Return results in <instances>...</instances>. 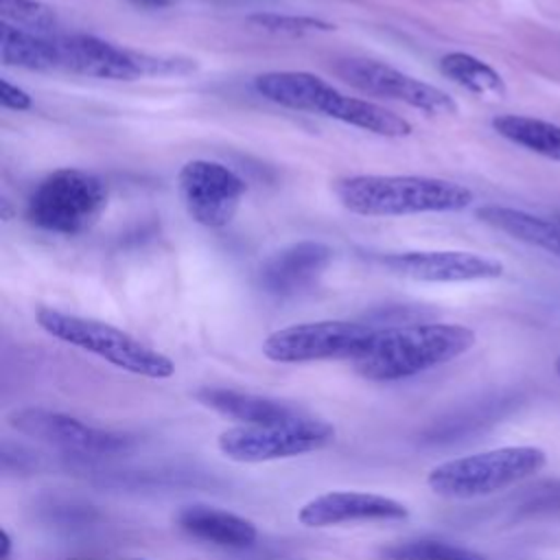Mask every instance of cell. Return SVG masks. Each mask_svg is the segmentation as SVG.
Returning a JSON list of instances; mask_svg holds the SVG:
<instances>
[{"label":"cell","mask_w":560,"mask_h":560,"mask_svg":"<svg viewBox=\"0 0 560 560\" xmlns=\"http://www.w3.org/2000/svg\"><path fill=\"white\" fill-rule=\"evenodd\" d=\"M477 341L462 324H407L376 330L354 370L370 381H400L466 354Z\"/></svg>","instance_id":"6da1fadb"},{"label":"cell","mask_w":560,"mask_h":560,"mask_svg":"<svg viewBox=\"0 0 560 560\" xmlns=\"http://www.w3.org/2000/svg\"><path fill=\"white\" fill-rule=\"evenodd\" d=\"M335 195L361 217L459 212L475 199L464 184L427 175H350L335 182Z\"/></svg>","instance_id":"7a4b0ae2"},{"label":"cell","mask_w":560,"mask_h":560,"mask_svg":"<svg viewBox=\"0 0 560 560\" xmlns=\"http://www.w3.org/2000/svg\"><path fill=\"white\" fill-rule=\"evenodd\" d=\"M254 88L267 101L298 109L322 114L363 131H372L385 138H405L411 133V122L392 109H385L372 101L346 96L328 81L311 72L276 70L254 79Z\"/></svg>","instance_id":"3957f363"},{"label":"cell","mask_w":560,"mask_h":560,"mask_svg":"<svg viewBox=\"0 0 560 560\" xmlns=\"http://www.w3.org/2000/svg\"><path fill=\"white\" fill-rule=\"evenodd\" d=\"M545 464L547 453L538 446H501L433 466L427 486L446 499H477L534 477Z\"/></svg>","instance_id":"277c9868"},{"label":"cell","mask_w":560,"mask_h":560,"mask_svg":"<svg viewBox=\"0 0 560 560\" xmlns=\"http://www.w3.org/2000/svg\"><path fill=\"white\" fill-rule=\"evenodd\" d=\"M35 319L46 335L96 354L98 359L125 372L147 378H168L175 372V363L166 354L144 346L140 339L112 324L48 306L37 308Z\"/></svg>","instance_id":"5b68a950"},{"label":"cell","mask_w":560,"mask_h":560,"mask_svg":"<svg viewBox=\"0 0 560 560\" xmlns=\"http://www.w3.org/2000/svg\"><path fill=\"white\" fill-rule=\"evenodd\" d=\"M107 208L105 182L83 168H57L46 175L31 192L26 219L31 225L77 236L88 232Z\"/></svg>","instance_id":"8992f818"},{"label":"cell","mask_w":560,"mask_h":560,"mask_svg":"<svg viewBox=\"0 0 560 560\" xmlns=\"http://www.w3.org/2000/svg\"><path fill=\"white\" fill-rule=\"evenodd\" d=\"M335 440V427L311 416H295L267 424H238L225 429L217 446L241 464H260L306 455L328 446Z\"/></svg>","instance_id":"52a82bcc"},{"label":"cell","mask_w":560,"mask_h":560,"mask_svg":"<svg viewBox=\"0 0 560 560\" xmlns=\"http://www.w3.org/2000/svg\"><path fill=\"white\" fill-rule=\"evenodd\" d=\"M374 328L346 319H322L293 324L273 330L262 341V354L273 363H311L328 359H350L363 354L374 337Z\"/></svg>","instance_id":"ba28073f"},{"label":"cell","mask_w":560,"mask_h":560,"mask_svg":"<svg viewBox=\"0 0 560 560\" xmlns=\"http://www.w3.org/2000/svg\"><path fill=\"white\" fill-rule=\"evenodd\" d=\"M9 424L18 433L63 453L83 457L116 455L131 448V438L118 431L92 427L74 416L50 411L44 407H22L9 413Z\"/></svg>","instance_id":"9c48e42d"},{"label":"cell","mask_w":560,"mask_h":560,"mask_svg":"<svg viewBox=\"0 0 560 560\" xmlns=\"http://www.w3.org/2000/svg\"><path fill=\"white\" fill-rule=\"evenodd\" d=\"M335 72L346 83L365 94L400 101L418 112H424L427 116H455L459 109L448 92L427 81H420L402 70H396L383 61L341 59L335 66Z\"/></svg>","instance_id":"30bf717a"},{"label":"cell","mask_w":560,"mask_h":560,"mask_svg":"<svg viewBox=\"0 0 560 560\" xmlns=\"http://www.w3.org/2000/svg\"><path fill=\"white\" fill-rule=\"evenodd\" d=\"M177 186L186 212L206 228L228 225L247 190L232 168L210 160L186 162L177 173Z\"/></svg>","instance_id":"8fae6325"},{"label":"cell","mask_w":560,"mask_h":560,"mask_svg":"<svg viewBox=\"0 0 560 560\" xmlns=\"http://www.w3.org/2000/svg\"><path fill=\"white\" fill-rule=\"evenodd\" d=\"M55 44L61 72L109 81L151 77V52L122 48L94 35H63L55 37Z\"/></svg>","instance_id":"7c38bea8"},{"label":"cell","mask_w":560,"mask_h":560,"mask_svg":"<svg viewBox=\"0 0 560 560\" xmlns=\"http://www.w3.org/2000/svg\"><path fill=\"white\" fill-rule=\"evenodd\" d=\"M394 276L418 282H475L503 276V262L490 256L459 249L398 252L381 258Z\"/></svg>","instance_id":"4fadbf2b"},{"label":"cell","mask_w":560,"mask_h":560,"mask_svg":"<svg viewBox=\"0 0 560 560\" xmlns=\"http://www.w3.org/2000/svg\"><path fill=\"white\" fill-rule=\"evenodd\" d=\"M332 247L319 241H298L271 254L258 271V284L276 298H293L308 291L332 262Z\"/></svg>","instance_id":"5bb4252c"},{"label":"cell","mask_w":560,"mask_h":560,"mask_svg":"<svg viewBox=\"0 0 560 560\" xmlns=\"http://www.w3.org/2000/svg\"><path fill=\"white\" fill-rule=\"evenodd\" d=\"M409 516L405 503L374 492L335 490L324 492L306 501L298 521L304 527H332L343 523H370V521H402Z\"/></svg>","instance_id":"9a60e30c"},{"label":"cell","mask_w":560,"mask_h":560,"mask_svg":"<svg viewBox=\"0 0 560 560\" xmlns=\"http://www.w3.org/2000/svg\"><path fill=\"white\" fill-rule=\"evenodd\" d=\"M177 525L197 540L230 549L249 547L258 538V529L249 518L203 503L184 505L177 512Z\"/></svg>","instance_id":"2e32d148"},{"label":"cell","mask_w":560,"mask_h":560,"mask_svg":"<svg viewBox=\"0 0 560 560\" xmlns=\"http://www.w3.org/2000/svg\"><path fill=\"white\" fill-rule=\"evenodd\" d=\"M195 398L203 407L214 409L221 416L241 420L243 424H267L302 416V411L291 402L230 387H201L195 392Z\"/></svg>","instance_id":"e0dca14e"},{"label":"cell","mask_w":560,"mask_h":560,"mask_svg":"<svg viewBox=\"0 0 560 560\" xmlns=\"http://www.w3.org/2000/svg\"><path fill=\"white\" fill-rule=\"evenodd\" d=\"M477 219L508 234L514 241H521L525 245L560 256V217L558 214L542 217V214H532L527 210H518L510 206L486 203L477 208Z\"/></svg>","instance_id":"ac0fdd59"},{"label":"cell","mask_w":560,"mask_h":560,"mask_svg":"<svg viewBox=\"0 0 560 560\" xmlns=\"http://www.w3.org/2000/svg\"><path fill=\"white\" fill-rule=\"evenodd\" d=\"M0 57L4 66L52 72L57 70L55 37L18 28L9 22L0 26Z\"/></svg>","instance_id":"d6986e66"},{"label":"cell","mask_w":560,"mask_h":560,"mask_svg":"<svg viewBox=\"0 0 560 560\" xmlns=\"http://www.w3.org/2000/svg\"><path fill=\"white\" fill-rule=\"evenodd\" d=\"M492 129L529 153L560 162V125L556 122L521 114H501L492 118Z\"/></svg>","instance_id":"ffe728a7"},{"label":"cell","mask_w":560,"mask_h":560,"mask_svg":"<svg viewBox=\"0 0 560 560\" xmlns=\"http://www.w3.org/2000/svg\"><path fill=\"white\" fill-rule=\"evenodd\" d=\"M440 72L477 96L503 98L508 94L503 77L490 63L468 52H446L440 59Z\"/></svg>","instance_id":"44dd1931"},{"label":"cell","mask_w":560,"mask_h":560,"mask_svg":"<svg viewBox=\"0 0 560 560\" xmlns=\"http://www.w3.org/2000/svg\"><path fill=\"white\" fill-rule=\"evenodd\" d=\"M0 13L4 22L39 35L50 33L57 24L55 13L37 0H0Z\"/></svg>","instance_id":"7402d4cb"},{"label":"cell","mask_w":560,"mask_h":560,"mask_svg":"<svg viewBox=\"0 0 560 560\" xmlns=\"http://www.w3.org/2000/svg\"><path fill=\"white\" fill-rule=\"evenodd\" d=\"M387 553L398 560H486L481 553L468 547L444 540H413L398 545Z\"/></svg>","instance_id":"603a6c76"},{"label":"cell","mask_w":560,"mask_h":560,"mask_svg":"<svg viewBox=\"0 0 560 560\" xmlns=\"http://www.w3.org/2000/svg\"><path fill=\"white\" fill-rule=\"evenodd\" d=\"M249 24L271 31V33H287V35H304V33H330L337 26L328 20L313 18V15H287V13H252L245 18Z\"/></svg>","instance_id":"cb8c5ba5"},{"label":"cell","mask_w":560,"mask_h":560,"mask_svg":"<svg viewBox=\"0 0 560 560\" xmlns=\"http://www.w3.org/2000/svg\"><path fill=\"white\" fill-rule=\"evenodd\" d=\"M0 103L7 109H15V112H26L33 107V98L26 90L13 85L7 79H0Z\"/></svg>","instance_id":"d4e9b609"},{"label":"cell","mask_w":560,"mask_h":560,"mask_svg":"<svg viewBox=\"0 0 560 560\" xmlns=\"http://www.w3.org/2000/svg\"><path fill=\"white\" fill-rule=\"evenodd\" d=\"M11 547H13V540H11L9 532L2 527V529H0V560H9Z\"/></svg>","instance_id":"484cf974"},{"label":"cell","mask_w":560,"mask_h":560,"mask_svg":"<svg viewBox=\"0 0 560 560\" xmlns=\"http://www.w3.org/2000/svg\"><path fill=\"white\" fill-rule=\"evenodd\" d=\"M127 2H131V4L138 7V9H164V7H168L173 0H127Z\"/></svg>","instance_id":"4316f807"},{"label":"cell","mask_w":560,"mask_h":560,"mask_svg":"<svg viewBox=\"0 0 560 560\" xmlns=\"http://www.w3.org/2000/svg\"><path fill=\"white\" fill-rule=\"evenodd\" d=\"M0 208H2V219L9 221V219L13 217V210H11V206H9V199L2 197V199H0Z\"/></svg>","instance_id":"83f0119b"},{"label":"cell","mask_w":560,"mask_h":560,"mask_svg":"<svg viewBox=\"0 0 560 560\" xmlns=\"http://www.w3.org/2000/svg\"><path fill=\"white\" fill-rule=\"evenodd\" d=\"M553 368H556V372H558V376H560V357L556 359V363H553Z\"/></svg>","instance_id":"f1b7e54d"},{"label":"cell","mask_w":560,"mask_h":560,"mask_svg":"<svg viewBox=\"0 0 560 560\" xmlns=\"http://www.w3.org/2000/svg\"><path fill=\"white\" fill-rule=\"evenodd\" d=\"M72 560H83V558H72Z\"/></svg>","instance_id":"f546056e"},{"label":"cell","mask_w":560,"mask_h":560,"mask_svg":"<svg viewBox=\"0 0 560 560\" xmlns=\"http://www.w3.org/2000/svg\"><path fill=\"white\" fill-rule=\"evenodd\" d=\"M136 560H142V558H136Z\"/></svg>","instance_id":"4dcf8cb0"},{"label":"cell","mask_w":560,"mask_h":560,"mask_svg":"<svg viewBox=\"0 0 560 560\" xmlns=\"http://www.w3.org/2000/svg\"><path fill=\"white\" fill-rule=\"evenodd\" d=\"M392 560H398V558H392Z\"/></svg>","instance_id":"1f68e13d"}]
</instances>
